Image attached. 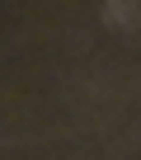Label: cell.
Segmentation results:
<instances>
[{
	"label": "cell",
	"mask_w": 141,
	"mask_h": 160,
	"mask_svg": "<svg viewBox=\"0 0 141 160\" xmlns=\"http://www.w3.org/2000/svg\"><path fill=\"white\" fill-rule=\"evenodd\" d=\"M141 14H136V0H108V24H122V28H132Z\"/></svg>",
	"instance_id": "cell-1"
}]
</instances>
